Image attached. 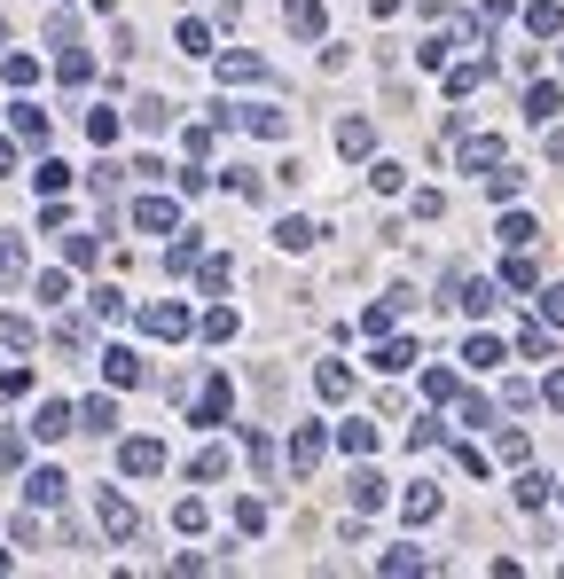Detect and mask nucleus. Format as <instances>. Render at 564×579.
Instances as JSON below:
<instances>
[{
  "instance_id": "nucleus-29",
  "label": "nucleus",
  "mask_w": 564,
  "mask_h": 579,
  "mask_svg": "<svg viewBox=\"0 0 564 579\" xmlns=\"http://www.w3.org/2000/svg\"><path fill=\"white\" fill-rule=\"evenodd\" d=\"M486 87V55H478V63H455V71H447V94H455V102H463V94H478Z\"/></svg>"
},
{
  "instance_id": "nucleus-12",
  "label": "nucleus",
  "mask_w": 564,
  "mask_h": 579,
  "mask_svg": "<svg viewBox=\"0 0 564 579\" xmlns=\"http://www.w3.org/2000/svg\"><path fill=\"white\" fill-rule=\"evenodd\" d=\"M63 431H79V415H71L63 400H40V415H32V439H47V446H55Z\"/></svg>"
},
{
  "instance_id": "nucleus-34",
  "label": "nucleus",
  "mask_w": 564,
  "mask_h": 579,
  "mask_svg": "<svg viewBox=\"0 0 564 579\" xmlns=\"http://www.w3.org/2000/svg\"><path fill=\"white\" fill-rule=\"evenodd\" d=\"M87 141H94V149H110V141H118V110L94 102V110H87Z\"/></svg>"
},
{
  "instance_id": "nucleus-53",
  "label": "nucleus",
  "mask_w": 564,
  "mask_h": 579,
  "mask_svg": "<svg viewBox=\"0 0 564 579\" xmlns=\"http://www.w3.org/2000/svg\"><path fill=\"white\" fill-rule=\"evenodd\" d=\"M439 439H447V431H439L431 415H416V423H408V446H439Z\"/></svg>"
},
{
  "instance_id": "nucleus-36",
  "label": "nucleus",
  "mask_w": 564,
  "mask_h": 579,
  "mask_svg": "<svg viewBox=\"0 0 564 579\" xmlns=\"http://www.w3.org/2000/svg\"><path fill=\"white\" fill-rule=\"evenodd\" d=\"M314 235H322V227H314V220H282V227H275V243H282V251H306Z\"/></svg>"
},
{
  "instance_id": "nucleus-38",
  "label": "nucleus",
  "mask_w": 564,
  "mask_h": 579,
  "mask_svg": "<svg viewBox=\"0 0 564 579\" xmlns=\"http://www.w3.org/2000/svg\"><path fill=\"white\" fill-rule=\"evenodd\" d=\"M188 470H196V478H204V486H212V478H228V446H204V454H196V462H188Z\"/></svg>"
},
{
  "instance_id": "nucleus-3",
  "label": "nucleus",
  "mask_w": 564,
  "mask_h": 579,
  "mask_svg": "<svg viewBox=\"0 0 564 579\" xmlns=\"http://www.w3.org/2000/svg\"><path fill=\"white\" fill-rule=\"evenodd\" d=\"M94 525H102L110 540H134V533H141V517H134V501H126V493H102V501H94Z\"/></svg>"
},
{
  "instance_id": "nucleus-37",
  "label": "nucleus",
  "mask_w": 564,
  "mask_h": 579,
  "mask_svg": "<svg viewBox=\"0 0 564 579\" xmlns=\"http://www.w3.org/2000/svg\"><path fill=\"white\" fill-rule=\"evenodd\" d=\"M196 282H204V290L220 298V290H228V282H235V267H228V259H196Z\"/></svg>"
},
{
  "instance_id": "nucleus-56",
  "label": "nucleus",
  "mask_w": 564,
  "mask_h": 579,
  "mask_svg": "<svg viewBox=\"0 0 564 579\" xmlns=\"http://www.w3.org/2000/svg\"><path fill=\"white\" fill-rule=\"evenodd\" d=\"M541 321H549V329H564V290H541Z\"/></svg>"
},
{
  "instance_id": "nucleus-25",
  "label": "nucleus",
  "mask_w": 564,
  "mask_h": 579,
  "mask_svg": "<svg viewBox=\"0 0 564 579\" xmlns=\"http://www.w3.org/2000/svg\"><path fill=\"white\" fill-rule=\"evenodd\" d=\"M376 572L408 579V572H431V556H423V548H384V556H376Z\"/></svg>"
},
{
  "instance_id": "nucleus-19",
  "label": "nucleus",
  "mask_w": 564,
  "mask_h": 579,
  "mask_svg": "<svg viewBox=\"0 0 564 579\" xmlns=\"http://www.w3.org/2000/svg\"><path fill=\"white\" fill-rule=\"evenodd\" d=\"M369 509H384V478L361 462V470H353V517H369Z\"/></svg>"
},
{
  "instance_id": "nucleus-42",
  "label": "nucleus",
  "mask_w": 564,
  "mask_h": 579,
  "mask_svg": "<svg viewBox=\"0 0 564 579\" xmlns=\"http://www.w3.org/2000/svg\"><path fill=\"white\" fill-rule=\"evenodd\" d=\"M525 118H533V126H541V118H557V87H549V79L525 94Z\"/></svg>"
},
{
  "instance_id": "nucleus-52",
  "label": "nucleus",
  "mask_w": 564,
  "mask_h": 579,
  "mask_svg": "<svg viewBox=\"0 0 564 579\" xmlns=\"http://www.w3.org/2000/svg\"><path fill=\"white\" fill-rule=\"evenodd\" d=\"M32 392V368H0V400H24Z\"/></svg>"
},
{
  "instance_id": "nucleus-45",
  "label": "nucleus",
  "mask_w": 564,
  "mask_h": 579,
  "mask_svg": "<svg viewBox=\"0 0 564 579\" xmlns=\"http://www.w3.org/2000/svg\"><path fill=\"white\" fill-rule=\"evenodd\" d=\"M408 360H416V353H408V345H392V337H384V345H376V360H369V368H384V376H400Z\"/></svg>"
},
{
  "instance_id": "nucleus-20",
  "label": "nucleus",
  "mask_w": 564,
  "mask_h": 579,
  "mask_svg": "<svg viewBox=\"0 0 564 579\" xmlns=\"http://www.w3.org/2000/svg\"><path fill=\"white\" fill-rule=\"evenodd\" d=\"M400 517H408V525H431V517H439V486H408L400 493Z\"/></svg>"
},
{
  "instance_id": "nucleus-58",
  "label": "nucleus",
  "mask_w": 564,
  "mask_h": 579,
  "mask_svg": "<svg viewBox=\"0 0 564 579\" xmlns=\"http://www.w3.org/2000/svg\"><path fill=\"white\" fill-rule=\"evenodd\" d=\"M369 8H376V16H400V0H369Z\"/></svg>"
},
{
  "instance_id": "nucleus-28",
  "label": "nucleus",
  "mask_w": 564,
  "mask_h": 579,
  "mask_svg": "<svg viewBox=\"0 0 564 579\" xmlns=\"http://www.w3.org/2000/svg\"><path fill=\"white\" fill-rule=\"evenodd\" d=\"M517 353H525V360H549V353H557L549 321H525V329H517Z\"/></svg>"
},
{
  "instance_id": "nucleus-17",
  "label": "nucleus",
  "mask_w": 564,
  "mask_h": 579,
  "mask_svg": "<svg viewBox=\"0 0 564 579\" xmlns=\"http://www.w3.org/2000/svg\"><path fill=\"white\" fill-rule=\"evenodd\" d=\"M220 79H235V87H259V79H267V55H251V47H235L228 63H220Z\"/></svg>"
},
{
  "instance_id": "nucleus-35",
  "label": "nucleus",
  "mask_w": 564,
  "mask_h": 579,
  "mask_svg": "<svg viewBox=\"0 0 564 579\" xmlns=\"http://www.w3.org/2000/svg\"><path fill=\"white\" fill-rule=\"evenodd\" d=\"M196 329H204V337H212V345H228V337H235V329H243V321H235L228 306H212V313H204V321H196Z\"/></svg>"
},
{
  "instance_id": "nucleus-23",
  "label": "nucleus",
  "mask_w": 564,
  "mask_h": 579,
  "mask_svg": "<svg viewBox=\"0 0 564 579\" xmlns=\"http://www.w3.org/2000/svg\"><path fill=\"white\" fill-rule=\"evenodd\" d=\"M134 126H141V134H165V126H173V102H165V94H141V102H134Z\"/></svg>"
},
{
  "instance_id": "nucleus-41",
  "label": "nucleus",
  "mask_w": 564,
  "mask_h": 579,
  "mask_svg": "<svg viewBox=\"0 0 564 579\" xmlns=\"http://www.w3.org/2000/svg\"><path fill=\"white\" fill-rule=\"evenodd\" d=\"M423 400L447 407V400H463V392H455V376H447V368H423Z\"/></svg>"
},
{
  "instance_id": "nucleus-48",
  "label": "nucleus",
  "mask_w": 564,
  "mask_h": 579,
  "mask_svg": "<svg viewBox=\"0 0 564 579\" xmlns=\"http://www.w3.org/2000/svg\"><path fill=\"white\" fill-rule=\"evenodd\" d=\"M16 274H24V243H16V235H0V282H16Z\"/></svg>"
},
{
  "instance_id": "nucleus-49",
  "label": "nucleus",
  "mask_w": 564,
  "mask_h": 579,
  "mask_svg": "<svg viewBox=\"0 0 564 579\" xmlns=\"http://www.w3.org/2000/svg\"><path fill=\"white\" fill-rule=\"evenodd\" d=\"M463 360H470V368H494V360H502V345H494V337H470Z\"/></svg>"
},
{
  "instance_id": "nucleus-40",
  "label": "nucleus",
  "mask_w": 564,
  "mask_h": 579,
  "mask_svg": "<svg viewBox=\"0 0 564 579\" xmlns=\"http://www.w3.org/2000/svg\"><path fill=\"white\" fill-rule=\"evenodd\" d=\"M533 235H541V227L525 220V212H502V243H510V251H525V243H533Z\"/></svg>"
},
{
  "instance_id": "nucleus-51",
  "label": "nucleus",
  "mask_w": 564,
  "mask_h": 579,
  "mask_svg": "<svg viewBox=\"0 0 564 579\" xmlns=\"http://www.w3.org/2000/svg\"><path fill=\"white\" fill-rule=\"evenodd\" d=\"M55 345L63 353H87V321H55Z\"/></svg>"
},
{
  "instance_id": "nucleus-16",
  "label": "nucleus",
  "mask_w": 564,
  "mask_h": 579,
  "mask_svg": "<svg viewBox=\"0 0 564 579\" xmlns=\"http://www.w3.org/2000/svg\"><path fill=\"white\" fill-rule=\"evenodd\" d=\"M8 126H16V141H40L47 149V110L40 102H8Z\"/></svg>"
},
{
  "instance_id": "nucleus-1",
  "label": "nucleus",
  "mask_w": 564,
  "mask_h": 579,
  "mask_svg": "<svg viewBox=\"0 0 564 579\" xmlns=\"http://www.w3.org/2000/svg\"><path fill=\"white\" fill-rule=\"evenodd\" d=\"M141 329L173 345V337H188V329H196V313H188L181 298H157V306H141Z\"/></svg>"
},
{
  "instance_id": "nucleus-7",
  "label": "nucleus",
  "mask_w": 564,
  "mask_h": 579,
  "mask_svg": "<svg viewBox=\"0 0 564 579\" xmlns=\"http://www.w3.org/2000/svg\"><path fill=\"white\" fill-rule=\"evenodd\" d=\"M455 157H463V173H494V165H502V141L494 134H455Z\"/></svg>"
},
{
  "instance_id": "nucleus-50",
  "label": "nucleus",
  "mask_w": 564,
  "mask_h": 579,
  "mask_svg": "<svg viewBox=\"0 0 564 579\" xmlns=\"http://www.w3.org/2000/svg\"><path fill=\"white\" fill-rule=\"evenodd\" d=\"M181 55H212V32H204L196 16H188V24H181Z\"/></svg>"
},
{
  "instance_id": "nucleus-6",
  "label": "nucleus",
  "mask_w": 564,
  "mask_h": 579,
  "mask_svg": "<svg viewBox=\"0 0 564 579\" xmlns=\"http://www.w3.org/2000/svg\"><path fill=\"white\" fill-rule=\"evenodd\" d=\"M235 126H243V134H259V141H290V118H282L275 102H251V110H235Z\"/></svg>"
},
{
  "instance_id": "nucleus-9",
  "label": "nucleus",
  "mask_w": 564,
  "mask_h": 579,
  "mask_svg": "<svg viewBox=\"0 0 564 579\" xmlns=\"http://www.w3.org/2000/svg\"><path fill=\"white\" fill-rule=\"evenodd\" d=\"M337 157H376V126L369 118H337Z\"/></svg>"
},
{
  "instance_id": "nucleus-55",
  "label": "nucleus",
  "mask_w": 564,
  "mask_h": 579,
  "mask_svg": "<svg viewBox=\"0 0 564 579\" xmlns=\"http://www.w3.org/2000/svg\"><path fill=\"white\" fill-rule=\"evenodd\" d=\"M525 446H533L525 431H502V439H494V454H502V462H525Z\"/></svg>"
},
{
  "instance_id": "nucleus-46",
  "label": "nucleus",
  "mask_w": 564,
  "mask_h": 579,
  "mask_svg": "<svg viewBox=\"0 0 564 579\" xmlns=\"http://www.w3.org/2000/svg\"><path fill=\"white\" fill-rule=\"evenodd\" d=\"M502 282H510V290H533V282H541V267H533V259H525V251H517L510 267H502Z\"/></svg>"
},
{
  "instance_id": "nucleus-43",
  "label": "nucleus",
  "mask_w": 564,
  "mask_h": 579,
  "mask_svg": "<svg viewBox=\"0 0 564 579\" xmlns=\"http://www.w3.org/2000/svg\"><path fill=\"white\" fill-rule=\"evenodd\" d=\"M541 501H549V478H541V470H525V478H517V509H541Z\"/></svg>"
},
{
  "instance_id": "nucleus-27",
  "label": "nucleus",
  "mask_w": 564,
  "mask_h": 579,
  "mask_svg": "<svg viewBox=\"0 0 564 579\" xmlns=\"http://www.w3.org/2000/svg\"><path fill=\"white\" fill-rule=\"evenodd\" d=\"M55 79H63V87H87V79H94V55H87V47H63Z\"/></svg>"
},
{
  "instance_id": "nucleus-8",
  "label": "nucleus",
  "mask_w": 564,
  "mask_h": 579,
  "mask_svg": "<svg viewBox=\"0 0 564 579\" xmlns=\"http://www.w3.org/2000/svg\"><path fill=\"white\" fill-rule=\"evenodd\" d=\"M118 462H126V478H157V470H165V439H126Z\"/></svg>"
},
{
  "instance_id": "nucleus-14",
  "label": "nucleus",
  "mask_w": 564,
  "mask_h": 579,
  "mask_svg": "<svg viewBox=\"0 0 564 579\" xmlns=\"http://www.w3.org/2000/svg\"><path fill=\"white\" fill-rule=\"evenodd\" d=\"M79 431H94V439H110V431H118V400H110V392H94V400L79 407Z\"/></svg>"
},
{
  "instance_id": "nucleus-13",
  "label": "nucleus",
  "mask_w": 564,
  "mask_h": 579,
  "mask_svg": "<svg viewBox=\"0 0 564 579\" xmlns=\"http://www.w3.org/2000/svg\"><path fill=\"white\" fill-rule=\"evenodd\" d=\"M63 486H71L63 470H32V478H24V501H32V509H63Z\"/></svg>"
},
{
  "instance_id": "nucleus-4",
  "label": "nucleus",
  "mask_w": 564,
  "mask_h": 579,
  "mask_svg": "<svg viewBox=\"0 0 564 579\" xmlns=\"http://www.w3.org/2000/svg\"><path fill=\"white\" fill-rule=\"evenodd\" d=\"M134 227H141V235H181V204H173V196H141Z\"/></svg>"
},
{
  "instance_id": "nucleus-33",
  "label": "nucleus",
  "mask_w": 564,
  "mask_h": 579,
  "mask_svg": "<svg viewBox=\"0 0 564 579\" xmlns=\"http://www.w3.org/2000/svg\"><path fill=\"white\" fill-rule=\"evenodd\" d=\"M517 188H525L517 165H494V173H486V196H494V204H517Z\"/></svg>"
},
{
  "instance_id": "nucleus-11",
  "label": "nucleus",
  "mask_w": 564,
  "mask_h": 579,
  "mask_svg": "<svg viewBox=\"0 0 564 579\" xmlns=\"http://www.w3.org/2000/svg\"><path fill=\"white\" fill-rule=\"evenodd\" d=\"M102 376H110V384H141L149 368H141V353H134V345H102Z\"/></svg>"
},
{
  "instance_id": "nucleus-31",
  "label": "nucleus",
  "mask_w": 564,
  "mask_h": 579,
  "mask_svg": "<svg viewBox=\"0 0 564 579\" xmlns=\"http://www.w3.org/2000/svg\"><path fill=\"white\" fill-rule=\"evenodd\" d=\"M400 306H408V298H384V306H369V313H361V337H392Z\"/></svg>"
},
{
  "instance_id": "nucleus-39",
  "label": "nucleus",
  "mask_w": 564,
  "mask_h": 579,
  "mask_svg": "<svg viewBox=\"0 0 564 579\" xmlns=\"http://www.w3.org/2000/svg\"><path fill=\"white\" fill-rule=\"evenodd\" d=\"M235 533H267V501L243 493V501H235Z\"/></svg>"
},
{
  "instance_id": "nucleus-2",
  "label": "nucleus",
  "mask_w": 564,
  "mask_h": 579,
  "mask_svg": "<svg viewBox=\"0 0 564 579\" xmlns=\"http://www.w3.org/2000/svg\"><path fill=\"white\" fill-rule=\"evenodd\" d=\"M228 407H235V392H228V376H212L196 400H188V423H204V431H220L228 423Z\"/></svg>"
},
{
  "instance_id": "nucleus-15",
  "label": "nucleus",
  "mask_w": 564,
  "mask_h": 579,
  "mask_svg": "<svg viewBox=\"0 0 564 579\" xmlns=\"http://www.w3.org/2000/svg\"><path fill=\"white\" fill-rule=\"evenodd\" d=\"M282 24H290V40H322V0H290Z\"/></svg>"
},
{
  "instance_id": "nucleus-30",
  "label": "nucleus",
  "mask_w": 564,
  "mask_h": 579,
  "mask_svg": "<svg viewBox=\"0 0 564 579\" xmlns=\"http://www.w3.org/2000/svg\"><path fill=\"white\" fill-rule=\"evenodd\" d=\"M369 188H376V196H400V188H408V165H392V157H376V165H369Z\"/></svg>"
},
{
  "instance_id": "nucleus-54",
  "label": "nucleus",
  "mask_w": 564,
  "mask_h": 579,
  "mask_svg": "<svg viewBox=\"0 0 564 579\" xmlns=\"http://www.w3.org/2000/svg\"><path fill=\"white\" fill-rule=\"evenodd\" d=\"M63 180H71V165H55V157H40V196H55Z\"/></svg>"
},
{
  "instance_id": "nucleus-32",
  "label": "nucleus",
  "mask_w": 564,
  "mask_h": 579,
  "mask_svg": "<svg viewBox=\"0 0 564 579\" xmlns=\"http://www.w3.org/2000/svg\"><path fill=\"white\" fill-rule=\"evenodd\" d=\"M337 446H345V454H361V462H369V454H376V423H337Z\"/></svg>"
},
{
  "instance_id": "nucleus-47",
  "label": "nucleus",
  "mask_w": 564,
  "mask_h": 579,
  "mask_svg": "<svg viewBox=\"0 0 564 579\" xmlns=\"http://www.w3.org/2000/svg\"><path fill=\"white\" fill-rule=\"evenodd\" d=\"M0 71H8V87H16V94H24V87H32V79H40V63H32V55H8Z\"/></svg>"
},
{
  "instance_id": "nucleus-59",
  "label": "nucleus",
  "mask_w": 564,
  "mask_h": 579,
  "mask_svg": "<svg viewBox=\"0 0 564 579\" xmlns=\"http://www.w3.org/2000/svg\"><path fill=\"white\" fill-rule=\"evenodd\" d=\"M8 165H16V149H8V141H0V173H8Z\"/></svg>"
},
{
  "instance_id": "nucleus-26",
  "label": "nucleus",
  "mask_w": 564,
  "mask_h": 579,
  "mask_svg": "<svg viewBox=\"0 0 564 579\" xmlns=\"http://www.w3.org/2000/svg\"><path fill=\"white\" fill-rule=\"evenodd\" d=\"M0 345H8V353H32V345H40V329H32L24 313H0Z\"/></svg>"
},
{
  "instance_id": "nucleus-22",
  "label": "nucleus",
  "mask_w": 564,
  "mask_h": 579,
  "mask_svg": "<svg viewBox=\"0 0 564 579\" xmlns=\"http://www.w3.org/2000/svg\"><path fill=\"white\" fill-rule=\"evenodd\" d=\"M525 32H533V40H557V32H564V8H557V0H533V8H525Z\"/></svg>"
},
{
  "instance_id": "nucleus-44",
  "label": "nucleus",
  "mask_w": 564,
  "mask_h": 579,
  "mask_svg": "<svg viewBox=\"0 0 564 579\" xmlns=\"http://www.w3.org/2000/svg\"><path fill=\"white\" fill-rule=\"evenodd\" d=\"M173 525H181V533H204V525H212V509H204V501H196V493H188L181 509H173Z\"/></svg>"
},
{
  "instance_id": "nucleus-10",
  "label": "nucleus",
  "mask_w": 564,
  "mask_h": 579,
  "mask_svg": "<svg viewBox=\"0 0 564 579\" xmlns=\"http://www.w3.org/2000/svg\"><path fill=\"white\" fill-rule=\"evenodd\" d=\"M455 298H463V313H478V321H486V313L502 306V298H494V282H486V274H455Z\"/></svg>"
},
{
  "instance_id": "nucleus-24",
  "label": "nucleus",
  "mask_w": 564,
  "mask_h": 579,
  "mask_svg": "<svg viewBox=\"0 0 564 579\" xmlns=\"http://www.w3.org/2000/svg\"><path fill=\"white\" fill-rule=\"evenodd\" d=\"M314 392H322V400H345V392H353V368H345V360H322V368H314Z\"/></svg>"
},
{
  "instance_id": "nucleus-5",
  "label": "nucleus",
  "mask_w": 564,
  "mask_h": 579,
  "mask_svg": "<svg viewBox=\"0 0 564 579\" xmlns=\"http://www.w3.org/2000/svg\"><path fill=\"white\" fill-rule=\"evenodd\" d=\"M322 423H298V431H290V470H298V478H314V470H322Z\"/></svg>"
},
{
  "instance_id": "nucleus-57",
  "label": "nucleus",
  "mask_w": 564,
  "mask_h": 579,
  "mask_svg": "<svg viewBox=\"0 0 564 579\" xmlns=\"http://www.w3.org/2000/svg\"><path fill=\"white\" fill-rule=\"evenodd\" d=\"M541 400H549V407L564 415V368H549V384H541Z\"/></svg>"
},
{
  "instance_id": "nucleus-60",
  "label": "nucleus",
  "mask_w": 564,
  "mask_h": 579,
  "mask_svg": "<svg viewBox=\"0 0 564 579\" xmlns=\"http://www.w3.org/2000/svg\"><path fill=\"white\" fill-rule=\"evenodd\" d=\"M0 40H8V24H0Z\"/></svg>"
},
{
  "instance_id": "nucleus-18",
  "label": "nucleus",
  "mask_w": 564,
  "mask_h": 579,
  "mask_svg": "<svg viewBox=\"0 0 564 579\" xmlns=\"http://www.w3.org/2000/svg\"><path fill=\"white\" fill-rule=\"evenodd\" d=\"M87 313H94V321H126V290H118V282H94Z\"/></svg>"
},
{
  "instance_id": "nucleus-21",
  "label": "nucleus",
  "mask_w": 564,
  "mask_h": 579,
  "mask_svg": "<svg viewBox=\"0 0 564 579\" xmlns=\"http://www.w3.org/2000/svg\"><path fill=\"white\" fill-rule=\"evenodd\" d=\"M196 259H204V243H196V235H173V243H165V274H196Z\"/></svg>"
}]
</instances>
